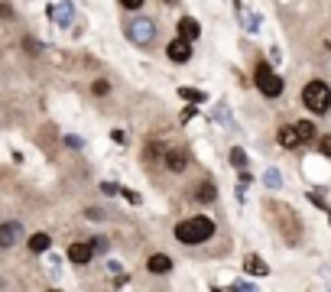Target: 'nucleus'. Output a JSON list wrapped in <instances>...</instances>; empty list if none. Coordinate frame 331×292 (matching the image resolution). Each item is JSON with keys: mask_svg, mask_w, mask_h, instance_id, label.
<instances>
[{"mask_svg": "<svg viewBox=\"0 0 331 292\" xmlns=\"http://www.w3.org/2000/svg\"><path fill=\"white\" fill-rule=\"evenodd\" d=\"M215 234V221L205 215H192V218H185V221L176 224V240L185 247H198L205 244V240Z\"/></svg>", "mask_w": 331, "mask_h": 292, "instance_id": "obj_1", "label": "nucleus"}, {"mask_svg": "<svg viewBox=\"0 0 331 292\" xmlns=\"http://www.w3.org/2000/svg\"><path fill=\"white\" fill-rule=\"evenodd\" d=\"M302 101H305V108L312 114H328L331 110V88L325 81H308L302 88Z\"/></svg>", "mask_w": 331, "mask_h": 292, "instance_id": "obj_2", "label": "nucleus"}, {"mask_svg": "<svg viewBox=\"0 0 331 292\" xmlns=\"http://www.w3.org/2000/svg\"><path fill=\"white\" fill-rule=\"evenodd\" d=\"M123 33H127V39H130L133 46H149V42H156V23L147 20V16L123 20Z\"/></svg>", "mask_w": 331, "mask_h": 292, "instance_id": "obj_3", "label": "nucleus"}, {"mask_svg": "<svg viewBox=\"0 0 331 292\" xmlns=\"http://www.w3.org/2000/svg\"><path fill=\"white\" fill-rule=\"evenodd\" d=\"M254 81H257V88H260V91L266 94V98H279V94H283V78L273 75L270 62H257V69H254Z\"/></svg>", "mask_w": 331, "mask_h": 292, "instance_id": "obj_4", "label": "nucleus"}, {"mask_svg": "<svg viewBox=\"0 0 331 292\" xmlns=\"http://www.w3.org/2000/svg\"><path fill=\"white\" fill-rule=\"evenodd\" d=\"M270 211H276V224L283 227V237L289 240V244H295V240L302 237V224H299V215H293V208L286 205H270Z\"/></svg>", "mask_w": 331, "mask_h": 292, "instance_id": "obj_5", "label": "nucleus"}, {"mask_svg": "<svg viewBox=\"0 0 331 292\" xmlns=\"http://www.w3.org/2000/svg\"><path fill=\"white\" fill-rule=\"evenodd\" d=\"M162 162H166V169L169 172H185L188 169V149H182V146H169V149L162 153Z\"/></svg>", "mask_w": 331, "mask_h": 292, "instance_id": "obj_6", "label": "nucleus"}, {"mask_svg": "<svg viewBox=\"0 0 331 292\" xmlns=\"http://www.w3.org/2000/svg\"><path fill=\"white\" fill-rule=\"evenodd\" d=\"M20 240H23V224L20 221H3L0 224V247H3V250L16 247Z\"/></svg>", "mask_w": 331, "mask_h": 292, "instance_id": "obj_7", "label": "nucleus"}, {"mask_svg": "<svg viewBox=\"0 0 331 292\" xmlns=\"http://www.w3.org/2000/svg\"><path fill=\"white\" fill-rule=\"evenodd\" d=\"M166 55H169V62H179V65H182V62L192 59V42L182 39V36H176L169 46H166Z\"/></svg>", "mask_w": 331, "mask_h": 292, "instance_id": "obj_8", "label": "nucleus"}, {"mask_svg": "<svg viewBox=\"0 0 331 292\" xmlns=\"http://www.w3.org/2000/svg\"><path fill=\"white\" fill-rule=\"evenodd\" d=\"M91 256H94L91 240H85V244H72V247H69V260H72V263H78V266L91 263Z\"/></svg>", "mask_w": 331, "mask_h": 292, "instance_id": "obj_9", "label": "nucleus"}, {"mask_svg": "<svg viewBox=\"0 0 331 292\" xmlns=\"http://www.w3.org/2000/svg\"><path fill=\"white\" fill-rule=\"evenodd\" d=\"M147 269H149V273H156V276H166V273L172 269V260L166 254H153L147 260Z\"/></svg>", "mask_w": 331, "mask_h": 292, "instance_id": "obj_10", "label": "nucleus"}, {"mask_svg": "<svg viewBox=\"0 0 331 292\" xmlns=\"http://www.w3.org/2000/svg\"><path fill=\"white\" fill-rule=\"evenodd\" d=\"M179 36L188 39V42H192V39H198V36H201L198 20H192V16H182V20H179Z\"/></svg>", "mask_w": 331, "mask_h": 292, "instance_id": "obj_11", "label": "nucleus"}, {"mask_svg": "<svg viewBox=\"0 0 331 292\" xmlns=\"http://www.w3.org/2000/svg\"><path fill=\"white\" fill-rule=\"evenodd\" d=\"M244 269L250 273V276H266V273H270V266H266V263H263L257 254H250V256L244 260Z\"/></svg>", "mask_w": 331, "mask_h": 292, "instance_id": "obj_12", "label": "nucleus"}, {"mask_svg": "<svg viewBox=\"0 0 331 292\" xmlns=\"http://www.w3.org/2000/svg\"><path fill=\"white\" fill-rule=\"evenodd\" d=\"M295 137H299V143H312V140L318 137L315 123H312V120H299V123H295Z\"/></svg>", "mask_w": 331, "mask_h": 292, "instance_id": "obj_13", "label": "nucleus"}, {"mask_svg": "<svg viewBox=\"0 0 331 292\" xmlns=\"http://www.w3.org/2000/svg\"><path fill=\"white\" fill-rule=\"evenodd\" d=\"M276 140H279V146H286V149H295V146H299V137H295V127H279Z\"/></svg>", "mask_w": 331, "mask_h": 292, "instance_id": "obj_14", "label": "nucleus"}, {"mask_svg": "<svg viewBox=\"0 0 331 292\" xmlns=\"http://www.w3.org/2000/svg\"><path fill=\"white\" fill-rule=\"evenodd\" d=\"M195 198H198V201H205V205H208V201H215V198H218L215 182H198V188H195Z\"/></svg>", "mask_w": 331, "mask_h": 292, "instance_id": "obj_15", "label": "nucleus"}, {"mask_svg": "<svg viewBox=\"0 0 331 292\" xmlns=\"http://www.w3.org/2000/svg\"><path fill=\"white\" fill-rule=\"evenodd\" d=\"M49 247H52L49 234H33V237H30V250H33V254H46Z\"/></svg>", "mask_w": 331, "mask_h": 292, "instance_id": "obj_16", "label": "nucleus"}, {"mask_svg": "<svg viewBox=\"0 0 331 292\" xmlns=\"http://www.w3.org/2000/svg\"><path fill=\"white\" fill-rule=\"evenodd\" d=\"M49 16H55V20H59L62 26H69V23H72V3H62V7H59V13H55V10L49 7Z\"/></svg>", "mask_w": 331, "mask_h": 292, "instance_id": "obj_17", "label": "nucleus"}, {"mask_svg": "<svg viewBox=\"0 0 331 292\" xmlns=\"http://www.w3.org/2000/svg\"><path fill=\"white\" fill-rule=\"evenodd\" d=\"M179 94H182L188 104H201V101H205V91H198V88H179Z\"/></svg>", "mask_w": 331, "mask_h": 292, "instance_id": "obj_18", "label": "nucleus"}, {"mask_svg": "<svg viewBox=\"0 0 331 292\" xmlns=\"http://www.w3.org/2000/svg\"><path fill=\"white\" fill-rule=\"evenodd\" d=\"M231 162H234V169H247V153L240 149V146L231 149Z\"/></svg>", "mask_w": 331, "mask_h": 292, "instance_id": "obj_19", "label": "nucleus"}, {"mask_svg": "<svg viewBox=\"0 0 331 292\" xmlns=\"http://www.w3.org/2000/svg\"><path fill=\"white\" fill-rule=\"evenodd\" d=\"M263 182L270 185V188H279V185H283V176H279L276 169H270V172H266V176H263Z\"/></svg>", "mask_w": 331, "mask_h": 292, "instance_id": "obj_20", "label": "nucleus"}, {"mask_svg": "<svg viewBox=\"0 0 331 292\" xmlns=\"http://www.w3.org/2000/svg\"><path fill=\"white\" fill-rule=\"evenodd\" d=\"M91 91H94V94H108V91H110V85L104 81V78H101V81H94V85H91Z\"/></svg>", "mask_w": 331, "mask_h": 292, "instance_id": "obj_21", "label": "nucleus"}, {"mask_svg": "<svg viewBox=\"0 0 331 292\" xmlns=\"http://www.w3.org/2000/svg\"><path fill=\"white\" fill-rule=\"evenodd\" d=\"M143 3H147V0H120V7H123V10H140Z\"/></svg>", "mask_w": 331, "mask_h": 292, "instance_id": "obj_22", "label": "nucleus"}, {"mask_svg": "<svg viewBox=\"0 0 331 292\" xmlns=\"http://www.w3.org/2000/svg\"><path fill=\"white\" fill-rule=\"evenodd\" d=\"M91 247H94V254H104V250H108V240H104V237H94Z\"/></svg>", "mask_w": 331, "mask_h": 292, "instance_id": "obj_23", "label": "nucleus"}, {"mask_svg": "<svg viewBox=\"0 0 331 292\" xmlns=\"http://www.w3.org/2000/svg\"><path fill=\"white\" fill-rule=\"evenodd\" d=\"M120 192H123V198L130 201V205H140V195L133 192V188H120Z\"/></svg>", "mask_w": 331, "mask_h": 292, "instance_id": "obj_24", "label": "nucleus"}, {"mask_svg": "<svg viewBox=\"0 0 331 292\" xmlns=\"http://www.w3.org/2000/svg\"><path fill=\"white\" fill-rule=\"evenodd\" d=\"M101 192H104V195H117V192H120V188H117L114 182H101Z\"/></svg>", "mask_w": 331, "mask_h": 292, "instance_id": "obj_25", "label": "nucleus"}, {"mask_svg": "<svg viewBox=\"0 0 331 292\" xmlns=\"http://www.w3.org/2000/svg\"><path fill=\"white\" fill-rule=\"evenodd\" d=\"M65 146H72V149H81V137H72V133H69V137H65Z\"/></svg>", "mask_w": 331, "mask_h": 292, "instance_id": "obj_26", "label": "nucleus"}, {"mask_svg": "<svg viewBox=\"0 0 331 292\" xmlns=\"http://www.w3.org/2000/svg\"><path fill=\"white\" fill-rule=\"evenodd\" d=\"M318 149H322L325 156H331V137H322V143H318Z\"/></svg>", "mask_w": 331, "mask_h": 292, "instance_id": "obj_27", "label": "nucleus"}, {"mask_svg": "<svg viewBox=\"0 0 331 292\" xmlns=\"http://www.w3.org/2000/svg\"><path fill=\"white\" fill-rule=\"evenodd\" d=\"M0 16H3V20H13V7H10V3H0Z\"/></svg>", "mask_w": 331, "mask_h": 292, "instance_id": "obj_28", "label": "nucleus"}, {"mask_svg": "<svg viewBox=\"0 0 331 292\" xmlns=\"http://www.w3.org/2000/svg\"><path fill=\"white\" fill-rule=\"evenodd\" d=\"M308 198H312V205H318V208H328V205H325V198H322L318 192H308Z\"/></svg>", "mask_w": 331, "mask_h": 292, "instance_id": "obj_29", "label": "nucleus"}, {"mask_svg": "<svg viewBox=\"0 0 331 292\" xmlns=\"http://www.w3.org/2000/svg\"><path fill=\"white\" fill-rule=\"evenodd\" d=\"M110 140H114V143H127V133H123V130H114V133H110Z\"/></svg>", "mask_w": 331, "mask_h": 292, "instance_id": "obj_30", "label": "nucleus"}, {"mask_svg": "<svg viewBox=\"0 0 331 292\" xmlns=\"http://www.w3.org/2000/svg\"><path fill=\"white\" fill-rule=\"evenodd\" d=\"M192 117H195V108H185V110H182V123H188Z\"/></svg>", "mask_w": 331, "mask_h": 292, "instance_id": "obj_31", "label": "nucleus"}, {"mask_svg": "<svg viewBox=\"0 0 331 292\" xmlns=\"http://www.w3.org/2000/svg\"><path fill=\"white\" fill-rule=\"evenodd\" d=\"M166 3H179V0H166Z\"/></svg>", "mask_w": 331, "mask_h": 292, "instance_id": "obj_32", "label": "nucleus"}]
</instances>
